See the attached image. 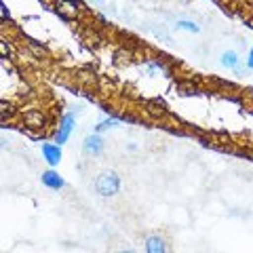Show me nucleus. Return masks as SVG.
Instances as JSON below:
<instances>
[{"instance_id":"obj_14","label":"nucleus","mask_w":253,"mask_h":253,"mask_svg":"<svg viewBox=\"0 0 253 253\" xmlns=\"http://www.w3.org/2000/svg\"><path fill=\"white\" fill-rule=\"evenodd\" d=\"M112 253H137V251L131 249V247H118V249H114Z\"/></svg>"},{"instance_id":"obj_13","label":"nucleus","mask_w":253,"mask_h":253,"mask_svg":"<svg viewBox=\"0 0 253 253\" xmlns=\"http://www.w3.org/2000/svg\"><path fill=\"white\" fill-rule=\"evenodd\" d=\"M0 17H2V21L9 19V11H6V4L0 2Z\"/></svg>"},{"instance_id":"obj_9","label":"nucleus","mask_w":253,"mask_h":253,"mask_svg":"<svg viewBox=\"0 0 253 253\" xmlns=\"http://www.w3.org/2000/svg\"><path fill=\"white\" fill-rule=\"evenodd\" d=\"M42 184H44L46 188H51V190H61L63 186H66V181L61 179V175H59L57 171L49 169V171L42 173Z\"/></svg>"},{"instance_id":"obj_2","label":"nucleus","mask_w":253,"mask_h":253,"mask_svg":"<svg viewBox=\"0 0 253 253\" xmlns=\"http://www.w3.org/2000/svg\"><path fill=\"white\" fill-rule=\"evenodd\" d=\"M144 249L146 253H171L167 239L161 232H150L144 236Z\"/></svg>"},{"instance_id":"obj_3","label":"nucleus","mask_w":253,"mask_h":253,"mask_svg":"<svg viewBox=\"0 0 253 253\" xmlns=\"http://www.w3.org/2000/svg\"><path fill=\"white\" fill-rule=\"evenodd\" d=\"M104 148H106V141L99 133H91V135H86L83 139V152L86 156H99L104 152Z\"/></svg>"},{"instance_id":"obj_6","label":"nucleus","mask_w":253,"mask_h":253,"mask_svg":"<svg viewBox=\"0 0 253 253\" xmlns=\"http://www.w3.org/2000/svg\"><path fill=\"white\" fill-rule=\"evenodd\" d=\"M42 156L51 167H57L61 163V146L59 144H42Z\"/></svg>"},{"instance_id":"obj_12","label":"nucleus","mask_w":253,"mask_h":253,"mask_svg":"<svg viewBox=\"0 0 253 253\" xmlns=\"http://www.w3.org/2000/svg\"><path fill=\"white\" fill-rule=\"evenodd\" d=\"M11 55V49H9V44H6V41H0V57L6 59Z\"/></svg>"},{"instance_id":"obj_11","label":"nucleus","mask_w":253,"mask_h":253,"mask_svg":"<svg viewBox=\"0 0 253 253\" xmlns=\"http://www.w3.org/2000/svg\"><path fill=\"white\" fill-rule=\"evenodd\" d=\"M116 125H118L116 118H106V121H101L97 126H95V133H104V131L112 129V126H116Z\"/></svg>"},{"instance_id":"obj_8","label":"nucleus","mask_w":253,"mask_h":253,"mask_svg":"<svg viewBox=\"0 0 253 253\" xmlns=\"http://www.w3.org/2000/svg\"><path fill=\"white\" fill-rule=\"evenodd\" d=\"M23 123H26L28 126H32V129H42L46 118H44V114L41 112V110H30V112L23 114Z\"/></svg>"},{"instance_id":"obj_10","label":"nucleus","mask_w":253,"mask_h":253,"mask_svg":"<svg viewBox=\"0 0 253 253\" xmlns=\"http://www.w3.org/2000/svg\"><path fill=\"white\" fill-rule=\"evenodd\" d=\"M175 30L188 32V34H199L201 26H199L196 21H190V19H177V21H175Z\"/></svg>"},{"instance_id":"obj_7","label":"nucleus","mask_w":253,"mask_h":253,"mask_svg":"<svg viewBox=\"0 0 253 253\" xmlns=\"http://www.w3.org/2000/svg\"><path fill=\"white\" fill-rule=\"evenodd\" d=\"M219 66L221 68H226V70H239L241 66V57H239V53L232 51V49H228L219 55Z\"/></svg>"},{"instance_id":"obj_15","label":"nucleus","mask_w":253,"mask_h":253,"mask_svg":"<svg viewBox=\"0 0 253 253\" xmlns=\"http://www.w3.org/2000/svg\"><path fill=\"white\" fill-rule=\"evenodd\" d=\"M247 68L253 70V46L249 49V57H247Z\"/></svg>"},{"instance_id":"obj_1","label":"nucleus","mask_w":253,"mask_h":253,"mask_svg":"<svg viewBox=\"0 0 253 253\" xmlns=\"http://www.w3.org/2000/svg\"><path fill=\"white\" fill-rule=\"evenodd\" d=\"M95 192L101 199H112L121 192V175L116 171H104L95 179Z\"/></svg>"},{"instance_id":"obj_4","label":"nucleus","mask_w":253,"mask_h":253,"mask_svg":"<svg viewBox=\"0 0 253 253\" xmlns=\"http://www.w3.org/2000/svg\"><path fill=\"white\" fill-rule=\"evenodd\" d=\"M55 9L66 19H76L83 9V4L78 2V0H55Z\"/></svg>"},{"instance_id":"obj_5","label":"nucleus","mask_w":253,"mask_h":253,"mask_svg":"<svg viewBox=\"0 0 253 253\" xmlns=\"http://www.w3.org/2000/svg\"><path fill=\"white\" fill-rule=\"evenodd\" d=\"M72 129H74V116L66 114L59 123V131L55 133V144H59V146L66 144V141L70 139V135H72Z\"/></svg>"}]
</instances>
